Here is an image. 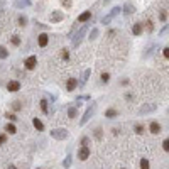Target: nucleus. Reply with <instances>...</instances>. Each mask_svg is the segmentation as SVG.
I'll return each instance as SVG.
<instances>
[{"mask_svg": "<svg viewBox=\"0 0 169 169\" xmlns=\"http://www.w3.org/2000/svg\"><path fill=\"white\" fill-rule=\"evenodd\" d=\"M90 74H92V70H86L84 71L83 74H81V80H80V86H84V83H86V81H88V78H90Z\"/></svg>", "mask_w": 169, "mask_h": 169, "instance_id": "obj_17", "label": "nucleus"}, {"mask_svg": "<svg viewBox=\"0 0 169 169\" xmlns=\"http://www.w3.org/2000/svg\"><path fill=\"white\" fill-rule=\"evenodd\" d=\"M122 169H124V167H122Z\"/></svg>", "mask_w": 169, "mask_h": 169, "instance_id": "obj_50", "label": "nucleus"}, {"mask_svg": "<svg viewBox=\"0 0 169 169\" xmlns=\"http://www.w3.org/2000/svg\"><path fill=\"white\" fill-rule=\"evenodd\" d=\"M9 169H15V166H9Z\"/></svg>", "mask_w": 169, "mask_h": 169, "instance_id": "obj_46", "label": "nucleus"}, {"mask_svg": "<svg viewBox=\"0 0 169 169\" xmlns=\"http://www.w3.org/2000/svg\"><path fill=\"white\" fill-rule=\"evenodd\" d=\"M37 169H41V167H37Z\"/></svg>", "mask_w": 169, "mask_h": 169, "instance_id": "obj_49", "label": "nucleus"}, {"mask_svg": "<svg viewBox=\"0 0 169 169\" xmlns=\"http://www.w3.org/2000/svg\"><path fill=\"white\" fill-rule=\"evenodd\" d=\"M120 12H122V7H118V5H117V7H113V9H112V10L108 12L107 15H105V17L102 19V24H103V26H107V24H110L112 20H113V19L117 17L118 14H120Z\"/></svg>", "mask_w": 169, "mask_h": 169, "instance_id": "obj_2", "label": "nucleus"}, {"mask_svg": "<svg viewBox=\"0 0 169 169\" xmlns=\"http://www.w3.org/2000/svg\"><path fill=\"white\" fill-rule=\"evenodd\" d=\"M24 64H26L27 70H34V68H36V64H37V58H36V56H29V58L26 59V63H24Z\"/></svg>", "mask_w": 169, "mask_h": 169, "instance_id": "obj_12", "label": "nucleus"}, {"mask_svg": "<svg viewBox=\"0 0 169 169\" xmlns=\"http://www.w3.org/2000/svg\"><path fill=\"white\" fill-rule=\"evenodd\" d=\"M96 37H98V29H96V27H93L92 32H90V37H88V39L93 41V39H96Z\"/></svg>", "mask_w": 169, "mask_h": 169, "instance_id": "obj_27", "label": "nucleus"}, {"mask_svg": "<svg viewBox=\"0 0 169 169\" xmlns=\"http://www.w3.org/2000/svg\"><path fill=\"white\" fill-rule=\"evenodd\" d=\"M110 2H112V0H103V4H105V5H107V4H110Z\"/></svg>", "mask_w": 169, "mask_h": 169, "instance_id": "obj_45", "label": "nucleus"}, {"mask_svg": "<svg viewBox=\"0 0 169 169\" xmlns=\"http://www.w3.org/2000/svg\"><path fill=\"white\" fill-rule=\"evenodd\" d=\"M122 12H124V15H132L134 12H135V5H134L132 2H127V4L122 7Z\"/></svg>", "mask_w": 169, "mask_h": 169, "instance_id": "obj_8", "label": "nucleus"}, {"mask_svg": "<svg viewBox=\"0 0 169 169\" xmlns=\"http://www.w3.org/2000/svg\"><path fill=\"white\" fill-rule=\"evenodd\" d=\"M76 115H78V105H70V108H68V117L76 118Z\"/></svg>", "mask_w": 169, "mask_h": 169, "instance_id": "obj_16", "label": "nucleus"}, {"mask_svg": "<svg viewBox=\"0 0 169 169\" xmlns=\"http://www.w3.org/2000/svg\"><path fill=\"white\" fill-rule=\"evenodd\" d=\"M5 132L15 134V132H17V129H15V125H14V124H7V125H5Z\"/></svg>", "mask_w": 169, "mask_h": 169, "instance_id": "obj_23", "label": "nucleus"}, {"mask_svg": "<svg viewBox=\"0 0 169 169\" xmlns=\"http://www.w3.org/2000/svg\"><path fill=\"white\" fill-rule=\"evenodd\" d=\"M95 110H96V105H95V103H92V105H90V107L86 108V112H84L83 118H81V120H80V125H84V124H86V122H88L90 118L93 117V113H95Z\"/></svg>", "mask_w": 169, "mask_h": 169, "instance_id": "obj_4", "label": "nucleus"}, {"mask_svg": "<svg viewBox=\"0 0 169 169\" xmlns=\"http://www.w3.org/2000/svg\"><path fill=\"white\" fill-rule=\"evenodd\" d=\"M71 159H73V157H71V154H68V156H66V159L63 161V167H64V169H68V167L71 166Z\"/></svg>", "mask_w": 169, "mask_h": 169, "instance_id": "obj_24", "label": "nucleus"}, {"mask_svg": "<svg viewBox=\"0 0 169 169\" xmlns=\"http://www.w3.org/2000/svg\"><path fill=\"white\" fill-rule=\"evenodd\" d=\"M5 117H7L10 122H15V120H17V117H15L14 113H10V112H9V113H5Z\"/></svg>", "mask_w": 169, "mask_h": 169, "instance_id": "obj_35", "label": "nucleus"}, {"mask_svg": "<svg viewBox=\"0 0 169 169\" xmlns=\"http://www.w3.org/2000/svg\"><path fill=\"white\" fill-rule=\"evenodd\" d=\"M7 58H9V51L4 46H0V59H7Z\"/></svg>", "mask_w": 169, "mask_h": 169, "instance_id": "obj_25", "label": "nucleus"}, {"mask_svg": "<svg viewBox=\"0 0 169 169\" xmlns=\"http://www.w3.org/2000/svg\"><path fill=\"white\" fill-rule=\"evenodd\" d=\"M149 132L154 134V135H157V134H161V124L159 122H151V125H149Z\"/></svg>", "mask_w": 169, "mask_h": 169, "instance_id": "obj_11", "label": "nucleus"}, {"mask_svg": "<svg viewBox=\"0 0 169 169\" xmlns=\"http://www.w3.org/2000/svg\"><path fill=\"white\" fill-rule=\"evenodd\" d=\"M88 27H90V24H83V26L78 29V32L74 34V37H71V44H73V48H78V46H80V42L83 41V37H84V34H86V31H88Z\"/></svg>", "mask_w": 169, "mask_h": 169, "instance_id": "obj_1", "label": "nucleus"}, {"mask_svg": "<svg viewBox=\"0 0 169 169\" xmlns=\"http://www.w3.org/2000/svg\"><path fill=\"white\" fill-rule=\"evenodd\" d=\"M102 81H103V83H108V81H110V74H108V73H103V74H102Z\"/></svg>", "mask_w": 169, "mask_h": 169, "instance_id": "obj_34", "label": "nucleus"}, {"mask_svg": "<svg viewBox=\"0 0 169 169\" xmlns=\"http://www.w3.org/2000/svg\"><path fill=\"white\" fill-rule=\"evenodd\" d=\"M95 139H98V140L102 139V129H96L95 130Z\"/></svg>", "mask_w": 169, "mask_h": 169, "instance_id": "obj_38", "label": "nucleus"}, {"mask_svg": "<svg viewBox=\"0 0 169 169\" xmlns=\"http://www.w3.org/2000/svg\"><path fill=\"white\" fill-rule=\"evenodd\" d=\"M63 19H64V14H63L61 10H52V12H51V15H49V20H51L52 24L61 22Z\"/></svg>", "mask_w": 169, "mask_h": 169, "instance_id": "obj_6", "label": "nucleus"}, {"mask_svg": "<svg viewBox=\"0 0 169 169\" xmlns=\"http://www.w3.org/2000/svg\"><path fill=\"white\" fill-rule=\"evenodd\" d=\"M48 42H49V36L48 34H39V36H37V44L41 46V48H46V46H48Z\"/></svg>", "mask_w": 169, "mask_h": 169, "instance_id": "obj_10", "label": "nucleus"}, {"mask_svg": "<svg viewBox=\"0 0 169 169\" xmlns=\"http://www.w3.org/2000/svg\"><path fill=\"white\" fill-rule=\"evenodd\" d=\"M5 140H7V135L0 134V146H2V144H5Z\"/></svg>", "mask_w": 169, "mask_h": 169, "instance_id": "obj_42", "label": "nucleus"}, {"mask_svg": "<svg viewBox=\"0 0 169 169\" xmlns=\"http://www.w3.org/2000/svg\"><path fill=\"white\" fill-rule=\"evenodd\" d=\"M76 86H78V80H76V78H70L68 83H66V90H68V92H74Z\"/></svg>", "mask_w": 169, "mask_h": 169, "instance_id": "obj_15", "label": "nucleus"}, {"mask_svg": "<svg viewBox=\"0 0 169 169\" xmlns=\"http://www.w3.org/2000/svg\"><path fill=\"white\" fill-rule=\"evenodd\" d=\"M166 19H167V12H166V10H161V12H159V20L166 22Z\"/></svg>", "mask_w": 169, "mask_h": 169, "instance_id": "obj_29", "label": "nucleus"}, {"mask_svg": "<svg viewBox=\"0 0 169 169\" xmlns=\"http://www.w3.org/2000/svg\"><path fill=\"white\" fill-rule=\"evenodd\" d=\"M134 129H135V134H139V135H142V134L146 132V127H144L142 124H135V127H134Z\"/></svg>", "mask_w": 169, "mask_h": 169, "instance_id": "obj_22", "label": "nucleus"}, {"mask_svg": "<svg viewBox=\"0 0 169 169\" xmlns=\"http://www.w3.org/2000/svg\"><path fill=\"white\" fill-rule=\"evenodd\" d=\"M142 32H144V26H142V22H135V24H132V34H134V36H140Z\"/></svg>", "mask_w": 169, "mask_h": 169, "instance_id": "obj_13", "label": "nucleus"}, {"mask_svg": "<svg viewBox=\"0 0 169 169\" xmlns=\"http://www.w3.org/2000/svg\"><path fill=\"white\" fill-rule=\"evenodd\" d=\"M61 5L63 7H66V9H70L71 7V0H61Z\"/></svg>", "mask_w": 169, "mask_h": 169, "instance_id": "obj_36", "label": "nucleus"}, {"mask_svg": "<svg viewBox=\"0 0 169 169\" xmlns=\"http://www.w3.org/2000/svg\"><path fill=\"white\" fill-rule=\"evenodd\" d=\"M36 26L41 27V29H46V26H44V24H41V22H36Z\"/></svg>", "mask_w": 169, "mask_h": 169, "instance_id": "obj_44", "label": "nucleus"}, {"mask_svg": "<svg viewBox=\"0 0 169 169\" xmlns=\"http://www.w3.org/2000/svg\"><path fill=\"white\" fill-rule=\"evenodd\" d=\"M162 54H164L166 59H169V48H164V49H162Z\"/></svg>", "mask_w": 169, "mask_h": 169, "instance_id": "obj_41", "label": "nucleus"}, {"mask_svg": "<svg viewBox=\"0 0 169 169\" xmlns=\"http://www.w3.org/2000/svg\"><path fill=\"white\" fill-rule=\"evenodd\" d=\"M0 7H2V2H0Z\"/></svg>", "mask_w": 169, "mask_h": 169, "instance_id": "obj_47", "label": "nucleus"}, {"mask_svg": "<svg viewBox=\"0 0 169 169\" xmlns=\"http://www.w3.org/2000/svg\"><path fill=\"white\" fill-rule=\"evenodd\" d=\"M68 135H70V132L66 129H52L51 130V137L56 140H64V139H68Z\"/></svg>", "mask_w": 169, "mask_h": 169, "instance_id": "obj_3", "label": "nucleus"}, {"mask_svg": "<svg viewBox=\"0 0 169 169\" xmlns=\"http://www.w3.org/2000/svg\"><path fill=\"white\" fill-rule=\"evenodd\" d=\"M12 44H14V46H19V44H20V37H19V36H12Z\"/></svg>", "mask_w": 169, "mask_h": 169, "instance_id": "obj_31", "label": "nucleus"}, {"mask_svg": "<svg viewBox=\"0 0 169 169\" xmlns=\"http://www.w3.org/2000/svg\"><path fill=\"white\" fill-rule=\"evenodd\" d=\"M90 144V137H83L81 139V146H88Z\"/></svg>", "mask_w": 169, "mask_h": 169, "instance_id": "obj_40", "label": "nucleus"}, {"mask_svg": "<svg viewBox=\"0 0 169 169\" xmlns=\"http://www.w3.org/2000/svg\"><path fill=\"white\" fill-rule=\"evenodd\" d=\"M29 5H31V0H17V2H15V7H17V9L29 7Z\"/></svg>", "mask_w": 169, "mask_h": 169, "instance_id": "obj_20", "label": "nucleus"}, {"mask_svg": "<svg viewBox=\"0 0 169 169\" xmlns=\"http://www.w3.org/2000/svg\"><path fill=\"white\" fill-rule=\"evenodd\" d=\"M7 90L9 92H19V90H20V83H19V81H9L7 83Z\"/></svg>", "mask_w": 169, "mask_h": 169, "instance_id": "obj_14", "label": "nucleus"}, {"mask_svg": "<svg viewBox=\"0 0 169 169\" xmlns=\"http://www.w3.org/2000/svg\"><path fill=\"white\" fill-rule=\"evenodd\" d=\"M61 58H63V59H68V58H70V52H68V49H63Z\"/></svg>", "mask_w": 169, "mask_h": 169, "instance_id": "obj_37", "label": "nucleus"}, {"mask_svg": "<svg viewBox=\"0 0 169 169\" xmlns=\"http://www.w3.org/2000/svg\"><path fill=\"white\" fill-rule=\"evenodd\" d=\"M140 169H149V161L146 157L140 159Z\"/></svg>", "mask_w": 169, "mask_h": 169, "instance_id": "obj_28", "label": "nucleus"}, {"mask_svg": "<svg viewBox=\"0 0 169 169\" xmlns=\"http://www.w3.org/2000/svg\"><path fill=\"white\" fill-rule=\"evenodd\" d=\"M162 149H164L166 152H169V137L164 139V142H162Z\"/></svg>", "mask_w": 169, "mask_h": 169, "instance_id": "obj_33", "label": "nucleus"}, {"mask_svg": "<svg viewBox=\"0 0 169 169\" xmlns=\"http://www.w3.org/2000/svg\"><path fill=\"white\" fill-rule=\"evenodd\" d=\"M41 110H42V113L44 115H49V108H48V100H41Z\"/></svg>", "mask_w": 169, "mask_h": 169, "instance_id": "obj_21", "label": "nucleus"}, {"mask_svg": "<svg viewBox=\"0 0 169 169\" xmlns=\"http://www.w3.org/2000/svg\"><path fill=\"white\" fill-rule=\"evenodd\" d=\"M156 108H157V105H154V103H151V105H144V107L139 108V115L152 113V112H156Z\"/></svg>", "mask_w": 169, "mask_h": 169, "instance_id": "obj_7", "label": "nucleus"}, {"mask_svg": "<svg viewBox=\"0 0 169 169\" xmlns=\"http://www.w3.org/2000/svg\"><path fill=\"white\" fill-rule=\"evenodd\" d=\"M167 32H169V26H166L164 29L159 31V36H164V34H167Z\"/></svg>", "mask_w": 169, "mask_h": 169, "instance_id": "obj_39", "label": "nucleus"}, {"mask_svg": "<svg viewBox=\"0 0 169 169\" xmlns=\"http://www.w3.org/2000/svg\"><path fill=\"white\" fill-rule=\"evenodd\" d=\"M157 48H159L157 44H154V46H149V48L146 49V52H144V56H151L152 52H154V49H157Z\"/></svg>", "mask_w": 169, "mask_h": 169, "instance_id": "obj_26", "label": "nucleus"}, {"mask_svg": "<svg viewBox=\"0 0 169 169\" xmlns=\"http://www.w3.org/2000/svg\"><path fill=\"white\" fill-rule=\"evenodd\" d=\"M32 125L36 127L37 130H39V132H41V130H44V124H42L39 118H32Z\"/></svg>", "mask_w": 169, "mask_h": 169, "instance_id": "obj_19", "label": "nucleus"}, {"mask_svg": "<svg viewBox=\"0 0 169 169\" xmlns=\"http://www.w3.org/2000/svg\"><path fill=\"white\" fill-rule=\"evenodd\" d=\"M90 157V147L88 146H81L80 151H78V159L80 161H86Z\"/></svg>", "mask_w": 169, "mask_h": 169, "instance_id": "obj_5", "label": "nucleus"}, {"mask_svg": "<svg viewBox=\"0 0 169 169\" xmlns=\"http://www.w3.org/2000/svg\"><path fill=\"white\" fill-rule=\"evenodd\" d=\"M90 19H92V10H86V12H83L81 15H78L76 22L78 24H84V22H88Z\"/></svg>", "mask_w": 169, "mask_h": 169, "instance_id": "obj_9", "label": "nucleus"}, {"mask_svg": "<svg viewBox=\"0 0 169 169\" xmlns=\"http://www.w3.org/2000/svg\"><path fill=\"white\" fill-rule=\"evenodd\" d=\"M147 29H149V31H152V29H154V26H152V22H151V20H147Z\"/></svg>", "mask_w": 169, "mask_h": 169, "instance_id": "obj_43", "label": "nucleus"}, {"mask_svg": "<svg viewBox=\"0 0 169 169\" xmlns=\"http://www.w3.org/2000/svg\"><path fill=\"white\" fill-rule=\"evenodd\" d=\"M20 108H22L20 102H14V103H12V110H15V112H17V110H20Z\"/></svg>", "mask_w": 169, "mask_h": 169, "instance_id": "obj_32", "label": "nucleus"}, {"mask_svg": "<svg viewBox=\"0 0 169 169\" xmlns=\"http://www.w3.org/2000/svg\"><path fill=\"white\" fill-rule=\"evenodd\" d=\"M167 113H169V108H167Z\"/></svg>", "mask_w": 169, "mask_h": 169, "instance_id": "obj_48", "label": "nucleus"}, {"mask_svg": "<svg viewBox=\"0 0 169 169\" xmlns=\"http://www.w3.org/2000/svg\"><path fill=\"white\" fill-rule=\"evenodd\" d=\"M27 24V17L26 15H19V26H26Z\"/></svg>", "mask_w": 169, "mask_h": 169, "instance_id": "obj_30", "label": "nucleus"}, {"mask_svg": "<svg viewBox=\"0 0 169 169\" xmlns=\"http://www.w3.org/2000/svg\"><path fill=\"white\" fill-rule=\"evenodd\" d=\"M105 117H107V118H117L118 112L115 110V108H108V110H105Z\"/></svg>", "mask_w": 169, "mask_h": 169, "instance_id": "obj_18", "label": "nucleus"}]
</instances>
